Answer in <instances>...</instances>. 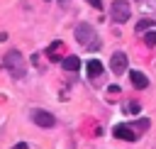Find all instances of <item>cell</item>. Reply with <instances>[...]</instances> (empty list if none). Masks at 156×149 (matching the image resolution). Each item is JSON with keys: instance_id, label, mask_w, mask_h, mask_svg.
Returning a JSON list of instances; mask_svg holds the SVG:
<instances>
[{"instance_id": "277c9868", "label": "cell", "mask_w": 156, "mask_h": 149, "mask_svg": "<svg viewBox=\"0 0 156 149\" xmlns=\"http://www.w3.org/2000/svg\"><path fill=\"white\" fill-rule=\"evenodd\" d=\"M32 122L34 125H39V127H54L56 125V117L49 112V110H32Z\"/></svg>"}, {"instance_id": "52a82bcc", "label": "cell", "mask_w": 156, "mask_h": 149, "mask_svg": "<svg viewBox=\"0 0 156 149\" xmlns=\"http://www.w3.org/2000/svg\"><path fill=\"white\" fill-rule=\"evenodd\" d=\"M129 81H132V85H134V88H139V90L149 88V78H146L141 71H132V73H129Z\"/></svg>"}, {"instance_id": "3957f363", "label": "cell", "mask_w": 156, "mask_h": 149, "mask_svg": "<svg viewBox=\"0 0 156 149\" xmlns=\"http://www.w3.org/2000/svg\"><path fill=\"white\" fill-rule=\"evenodd\" d=\"M73 34H76V42H78V44H83V46H88V44L98 37V34H95V29H93V24H88V22H80V24L76 27V32H73Z\"/></svg>"}, {"instance_id": "8fae6325", "label": "cell", "mask_w": 156, "mask_h": 149, "mask_svg": "<svg viewBox=\"0 0 156 149\" xmlns=\"http://www.w3.org/2000/svg\"><path fill=\"white\" fill-rule=\"evenodd\" d=\"M144 44H146V46H156V29L144 34Z\"/></svg>"}, {"instance_id": "9a60e30c", "label": "cell", "mask_w": 156, "mask_h": 149, "mask_svg": "<svg viewBox=\"0 0 156 149\" xmlns=\"http://www.w3.org/2000/svg\"><path fill=\"white\" fill-rule=\"evenodd\" d=\"M107 93H112V95H119V85H117V83H112V85L107 88Z\"/></svg>"}, {"instance_id": "30bf717a", "label": "cell", "mask_w": 156, "mask_h": 149, "mask_svg": "<svg viewBox=\"0 0 156 149\" xmlns=\"http://www.w3.org/2000/svg\"><path fill=\"white\" fill-rule=\"evenodd\" d=\"M151 27H154V20H151V17H144V20L136 22V29H134V32L141 34V32H146V29H151Z\"/></svg>"}, {"instance_id": "e0dca14e", "label": "cell", "mask_w": 156, "mask_h": 149, "mask_svg": "<svg viewBox=\"0 0 156 149\" xmlns=\"http://www.w3.org/2000/svg\"><path fill=\"white\" fill-rule=\"evenodd\" d=\"M12 149H27V144H24V142H20V144H15Z\"/></svg>"}, {"instance_id": "5b68a950", "label": "cell", "mask_w": 156, "mask_h": 149, "mask_svg": "<svg viewBox=\"0 0 156 149\" xmlns=\"http://www.w3.org/2000/svg\"><path fill=\"white\" fill-rule=\"evenodd\" d=\"M110 68H112L115 76L124 73V71H127V54H124V51H115V54L110 56Z\"/></svg>"}, {"instance_id": "4fadbf2b", "label": "cell", "mask_w": 156, "mask_h": 149, "mask_svg": "<svg viewBox=\"0 0 156 149\" xmlns=\"http://www.w3.org/2000/svg\"><path fill=\"white\" fill-rule=\"evenodd\" d=\"M100 46H102V42H100L98 37H95V39H93V42H90V44H88L85 49H88V51H95V49H100Z\"/></svg>"}, {"instance_id": "9c48e42d", "label": "cell", "mask_w": 156, "mask_h": 149, "mask_svg": "<svg viewBox=\"0 0 156 149\" xmlns=\"http://www.w3.org/2000/svg\"><path fill=\"white\" fill-rule=\"evenodd\" d=\"M88 76H90V78H100V76H102V64L95 61V59L88 61Z\"/></svg>"}, {"instance_id": "ba28073f", "label": "cell", "mask_w": 156, "mask_h": 149, "mask_svg": "<svg viewBox=\"0 0 156 149\" xmlns=\"http://www.w3.org/2000/svg\"><path fill=\"white\" fill-rule=\"evenodd\" d=\"M61 66H63L66 71H78V68H80V59H78V56H66V59L61 61Z\"/></svg>"}, {"instance_id": "5bb4252c", "label": "cell", "mask_w": 156, "mask_h": 149, "mask_svg": "<svg viewBox=\"0 0 156 149\" xmlns=\"http://www.w3.org/2000/svg\"><path fill=\"white\" fill-rule=\"evenodd\" d=\"M136 129H139V132H144V129H149V120H139V125H136Z\"/></svg>"}, {"instance_id": "8992f818", "label": "cell", "mask_w": 156, "mask_h": 149, "mask_svg": "<svg viewBox=\"0 0 156 149\" xmlns=\"http://www.w3.org/2000/svg\"><path fill=\"white\" fill-rule=\"evenodd\" d=\"M112 134H115L117 139H124V142H136V139H139V134H136L129 125H117V127L112 129Z\"/></svg>"}, {"instance_id": "7a4b0ae2", "label": "cell", "mask_w": 156, "mask_h": 149, "mask_svg": "<svg viewBox=\"0 0 156 149\" xmlns=\"http://www.w3.org/2000/svg\"><path fill=\"white\" fill-rule=\"evenodd\" d=\"M110 17L115 20V22H127L129 17H132V10H129V2L127 0H115L112 2V7H110Z\"/></svg>"}, {"instance_id": "2e32d148", "label": "cell", "mask_w": 156, "mask_h": 149, "mask_svg": "<svg viewBox=\"0 0 156 149\" xmlns=\"http://www.w3.org/2000/svg\"><path fill=\"white\" fill-rule=\"evenodd\" d=\"M85 2H88V5H93V7H98V10L102 7V0H85Z\"/></svg>"}, {"instance_id": "6da1fadb", "label": "cell", "mask_w": 156, "mask_h": 149, "mask_svg": "<svg viewBox=\"0 0 156 149\" xmlns=\"http://www.w3.org/2000/svg\"><path fill=\"white\" fill-rule=\"evenodd\" d=\"M2 66L15 76V78H22V76H27V64H24V59H22V54L20 51H7L5 56H2Z\"/></svg>"}, {"instance_id": "7c38bea8", "label": "cell", "mask_w": 156, "mask_h": 149, "mask_svg": "<svg viewBox=\"0 0 156 149\" xmlns=\"http://www.w3.org/2000/svg\"><path fill=\"white\" fill-rule=\"evenodd\" d=\"M127 112H132V115H139V112H141V105H139V103H129V105H127Z\"/></svg>"}]
</instances>
